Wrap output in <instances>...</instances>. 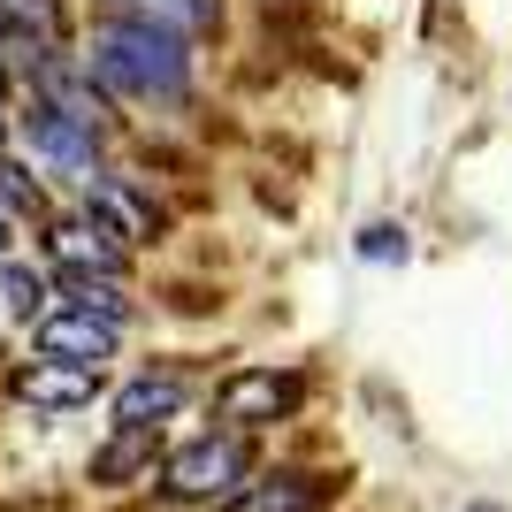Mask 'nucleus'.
Masks as SVG:
<instances>
[{"label":"nucleus","mask_w":512,"mask_h":512,"mask_svg":"<svg viewBox=\"0 0 512 512\" xmlns=\"http://www.w3.org/2000/svg\"><path fill=\"white\" fill-rule=\"evenodd\" d=\"M69 306H85V314H107V321H123V314H130L123 283H107V276H69Z\"/></svg>","instance_id":"obj_13"},{"label":"nucleus","mask_w":512,"mask_h":512,"mask_svg":"<svg viewBox=\"0 0 512 512\" xmlns=\"http://www.w3.org/2000/svg\"><path fill=\"white\" fill-rule=\"evenodd\" d=\"M23 130H31V146H39L46 161H62V169H92V153H100V123H85V115H69V107H54V100H31Z\"/></svg>","instance_id":"obj_5"},{"label":"nucleus","mask_w":512,"mask_h":512,"mask_svg":"<svg viewBox=\"0 0 512 512\" xmlns=\"http://www.w3.org/2000/svg\"><path fill=\"white\" fill-rule=\"evenodd\" d=\"M321 505H329L321 474H260L237 497H222V512H321Z\"/></svg>","instance_id":"obj_9"},{"label":"nucleus","mask_w":512,"mask_h":512,"mask_svg":"<svg viewBox=\"0 0 512 512\" xmlns=\"http://www.w3.org/2000/svg\"><path fill=\"white\" fill-rule=\"evenodd\" d=\"M0 283H8V314H23V321L46 314V283L31 276V268H16V260H8V276H0Z\"/></svg>","instance_id":"obj_14"},{"label":"nucleus","mask_w":512,"mask_h":512,"mask_svg":"<svg viewBox=\"0 0 512 512\" xmlns=\"http://www.w3.org/2000/svg\"><path fill=\"white\" fill-rule=\"evenodd\" d=\"M92 390H100V367H77V360H31L16 375V398L23 406H46V413L92 406Z\"/></svg>","instance_id":"obj_7"},{"label":"nucleus","mask_w":512,"mask_h":512,"mask_svg":"<svg viewBox=\"0 0 512 512\" xmlns=\"http://www.w3.org/2000/svg\"><path fill=\"white\" fill-rule=\"evenodd\" d=\"M0 46H62L54 0H0Z\"/></svg>","instance_id":"obj_11"},{"label":"nucleus","mask_w":512,"mask_h":512,"mask_svg":"<svg viewBox=\"0 0 512 512\" xmlns=\"http://www.w3.org/2000/svg\"><path fill=\"white\" fill-rule=\"evenodd\" d=\"M85 222H100L115 245H123V237H153V199H138L123 176H92L85 184Z\"/></svg>","instance_id":"obj_8"},{"label":"nucleus","mask_w":512,"mask_h":512,"mask_svg":"<svg viewBox=\"0 0 512 512\" xmlns=\"http://www.w3.org/2000/svg\"><path fill=\"white\" fill-rule=\"evenodd\" d=\"M23 207L39 214V184H31V176H23L16 161H0V214H8V222H16Z\"/></svg>","instance_id":"obj_15"},{"label":"nucleus","mask_w":512,"mask_h":512,"mask_svg":"<svg viewBox=\"0 0 512 512\" xmlns=\"http://www.w3.org/2000/svg\"><path fill=\"white\" fill-rule=\"evenodd\" d=\"M360 253H367V260H390V253H406V230H390V222H375V230L360 237Z\"/></svg>","instance_id":"obj_17"},{"label":"nucleus","mask_w":512,"mask_h":512,"mask_svg":"<svg viewBox=\"0 0 512 512\" xmlns=\"http://www.w3.org/2000/svg\"><path fill=\"white\" fill-rule=\"evenodd\" d=\"M46 253L62 260L69 276H123V245H115V237L100 230V222H85V214H77V222H54V230H46Z\"/></svg>","instance_id":"obj_6"},{"label":"nucleus","mask_w":512,"mask_h":512,"mask_svg":"<svg viewBox=\"0 0 512 512\" xmlns=\"http://www.w3.org/2000/svg\"><path fill=\"white\" fill-rule=\"evenodd\" d=\"M176 413H184V383H176V375H138V383L115 390V428L153 436V428L176 421Z\"/></svg>","instance_id":"obj_10"},{"label":"nucleus","mask_w":512,"mask_h":512,"mask_svg":"<svg viewBox=\"0 0 512 512\" xmlns=\"http://www.w3.org/2000/svg\"><path fill=\"white\" fill-rule=\"evenodd\" d=\"M245 467H253V451H245V436H199V444H184L169 459V474H161V490L184 497V505H222V497L245 490Z\"/></svg>","instance_id":"obj_2"},{"label":"nucleus","mask_w":512,"mask_h":512,"mask_svg":"<svg viewBox=\"0 0 512 512\" xmlns=\"http://www.w3.org/2000/svg\"><path fill=\"white\" fill-rule=\"evenodd\" d=\"M115 337H123V321H107V314H85V306H62V314H39V352H46V360H77V367H100V360H115Z\"/></svg>","instance_id":"obj_4"},{"label":"nucleus","mask_w":512,"mask_h":512,"mask_svg":"<svg viewBox=\"0 0 512 512\" xmlns=\"http://www.w3.org/2000/svg\"><path fill=\"white\" fill-rule=\"evenodd\" d=\"M8 245H16V222H8V214H0V253H8Z\"/></svg>","instance_id":"obj_18"},{"label":"nucleus","mask_w":512,"mask_h":512,"mask_svg":"<svg viewBox=\"0 0 512 512\" xmlns=\"http://www.w3.org/2000/svg\"><path fill=\"white\" fill-rule=\"evenodd\" d=\"M146 16H161V23H214L222 0H146Z\"/></svg>","instance_id":"obj_16"},{"label":"nucleus","mask_w":512,"mask_h":512,"mask_svg":"<svg viewBox=\"0 0 512 512\" xmlns=\"http://www.w3.org/2000/svg\"><path fill=\"white\" fill-rule=\"evenodd\" d=\"M153 459V436H138V428H123V436H115V444L100 451V459H92V474H100V482H123L130 467H146Z\"/></svg>","instance_id":"obj_12"},{"label":"nucleus","mask_w":512,"mask_h":512,"mask_svg":"<svg viewBox=\"0 0 512 512\" xmlns=\"http://www.w3.org/2000/svg\"><path fill=\"white\" fill-rule=\"evenodd\" d=\"M85 69L123 100H184L192 92V54L184 31L161 16H100L85 46Z\"/></svg>","instance_id":"obj_1"},{"label":"nucleus","mask_w":512,"mask_h":512,"mask_svg":"<svg viewBox=\"0 0 512 512\" xmlns=\"http://www.w3.org/2000/svg\"><path fill=\"white\" fill-rule=\"evenodd\" d=\"M306 398V383L299 375H283V367H237L230 383L214 390V413L222 421H237V428H268V421H283V413Z\"/></svg>","instance_id":"obj_3"}]
</instances>
